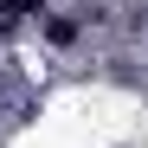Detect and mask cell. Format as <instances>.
I'll return each mask as SVG.
<instances>
[{"instance_id":"7a4b0ae2","label":"cell","mask_w":148,"mask_h":148,"mask_svg":"<svg viewBox=\"0 0 148 148\" xmlns=\"http://www.w3.org/2000/svg\"><path fill=\"white\" fill-rule=\"evenodd\" d=\"M32 19H45V7H39V0H0V32H26L32 26Z\"/></svg>"},{"instance_id":"6da1fadb","label":"cell","mask_w":148,"mask_h":148,"mask_svg":"<svg viewBox=\"0 0 148 148\" xmlns=\"http://www.w3.org/2000/svg\"><path fill=\"white\" fill-rule=\"evenodd\" d=\"M84 26H90L84 13H45V19H39L45 45H58V52H64V45H77V32H84Z\"/></svg>"},{"instance_id":"3957f363","label":"cell","mask_w":148,"mask_h":148,"mask_svg":"<svg viewBox=\"0 0 148 148\" xmlns=\"http://www.w3.org/2000/svg\"><path fill=\"white\" fill-rule=\"evenodd\" d=\"M0 103H7V97H0Z\"/></svg>"}]
</instances>
